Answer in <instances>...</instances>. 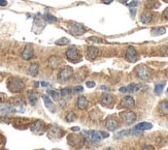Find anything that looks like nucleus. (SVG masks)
Masks as SVG:
<instances>
[{"label": "nucleus", "mask_w": 168, "mask_h": 150, "mask_svg": "<svg viewBox=\"0 0 168 150\" xmlns=\"http://www.w3.org/2000/svg\"><path fill=\"white\" fill-rule=\"evenodd\" d=\"M7 88L12 92H20L25 88V84L19 78H10L7 81Z\"/></svg>", "instance_id": "obj_1"}, {"label": "nucleus", "mask_w": 168, "mask_h": 150, "mask_svg": "<svg viewBox=\"0 0 168 150\" xmlns=\"http://www.w3.org/2000/svg\"><path fill=\"white\" fill-rule=\"evenodd\" d=\"M68 27L69 31L71 34H73L74 36H78V35H83L87 31V28L85 26H83L82 24L77 23V22H68Z\"/></svg>", "instance_id": "obj_2"}, {"label": "nucleus", "mask_w": 168, "mask_h": 150, "mask_svg": "<svg viewBox=\"0 0 168 150\" xmlns=\"http://www.w3.org/2000/svg\"><path fill=\"white\" fill-rule=\"evenodd\" d=\"M66 57L69 61L71 62H77L80 60V51L77 50V47L74 46H71L68 50L66 51Z\"/></svg>", "instance_id": "obj_3"}, {"label": "nucleus", "mask_w": 168, "mask_h": 150, "mask_svg": "<svg viewBox=\"0 0 168 150\" xmlns=\"http://www.w3.org/2000/svg\"><path fill=\"white\" fill-rule=\"evenodd\" d=\"M68 142L74 148H80L84 144L85 139L82 135H71L68 137Z\"/></svg>", "instance_id": "obj_4"}, {"label": "nucleus", "mask_w": 168, "mask_h": 150, "mask_svg": "<svg viewBox=\"0 0 168 150\" xmlns=\"http://www.w3.org/2000/svg\"><path fill=\"white\" fill-rule=\"evenodd\" d=\"M136 75H137V77L139 78V79L144 80L145 81V80H149L150 78H151L152 71H151V69L149 68H147V66L140 65L136 68Z\"/></svg>", "instance_id": "obj_5"}, {"label": "nucleus", "mask_w": 168, "mask_h": 150, "mask_svg": "<svg viewBox=\"0 0 168 150\" xmlns=\"http://www.w3.org/2000/svg\"><path fill=\"white\" fill-rule=\"evenodd\" d=\"M72 74H73L72 68H69V66H65V68H63L61 71H59L58 78H59L60 81L66 82V81H68L71 77H72Z\"/></svg>", "instance_id": "obj_6"}, {"label": "nucleus", "mask_w": 168, "mask_h": 150, "mask_svg": "<svg viewBox=\"0 0 168 150\" xmlns=\"http://www.w3.org/2000/svg\"><path fill=\"white\" fill-rule=\"evenodd\" d=\"M125 57H126V59L128 60L129 62H136L138 60L137 51H136L133 47H129V48L126 50Z\"/></svg>", "instance_id": "obj_7"}, {"label": "nucleus", "mask_w": 168, "mask_h": 150, "mask_svg": "<svg viewBox=\"0 0 168 150\" xmlns=\"http://www.w3.org/2000/svg\"><path fill=\"white\" fill-rule=\"evenodd\" d=\"M122 117L126 124H132L136 120V118H137L136 117V114L132 111H126L124 113H122Z\"/></svg>", "instance_id": "obj_8"}, {"label": "nucleus", "mask_w": 168, "mask_h": 150, "mask_svg": "<svg viewBox=\"0 0 168 150\" xmlns=\"http://www.w3.org/2000/svg\"><path fill=\"white\" fill-rule=\"evenodd\" d=\"M86 136L88 137L89 139L94 143H98L101 141L102 136H101V131H86Z\"/></svg>", "instance_id": "obj_9"}, {"label": "nucleus", "mask_w": 168, "mask_h": 150, "mask_svg": "<svg viewBox=\"0 0 168 150\" xmlns=\"http://www.w3.org/2000/svg\"><path fill=\"white\" fill-rule=\"evenodd\" d=\"M49 137L51 139H59L63 136V131L60 128L59 126H52L50 129H49Z\"/></svg>", "instance_id": "obj_10"}, {"label": "nucleus", "mask_w": 168, "mask_h": 150, "mask_svg": "<svg viewBox=\"0 0 168 150\" xmlns=\"http://www.w3.org/2000/svg\"><path fill=\"white\" fill-rule=\"evenodd\" d=\"M98 55H99V50L96 47L94 46L88 47V49H87V58L88 59L94 60L98 57Z\"/></svg>", "instance_id": "obj_11"}, {"label": "nucleus", "mask_w": 168, "mask_h": 150, "mask_svg": "<svg viewBox=\"0 0 168 150\" xmlns=\"http://www.w3.org/2000/svg\"><path fill=\"white\" fill-rule=\"evenodd\" d=\"M43 128H44V123L42 122L41 120H36L35 122L32 123V125H31V127H30L31 131L36 133V134L41 133V131H43Z\"/></svg>", "instance_id": "obj_12"}, {"label": "nucleus", "mask_w": 168, "mask_h": 150, "mask_svg": "<svg viewBox=\"0 0 168 150\" xmlns=\"http://www.w3.org/2000/svg\"><path fill=\"white\" fill-rule=\"evenodd\" d=\"M33 57V48L30 45H27L22 52V58L24 60H30Z\"/></svg>", "instance_id": "obj_13"}, {"label": "nucleus", "mask_w": 168, "mask_h": 150, "mask_svg": "<svg viewBox=\"0 0 168 150\" xmlns=\"http://www.w3.org/2000/svg\"><path fill=\"white\" fill-rule=\"evenodd\" d=\"M105 126H106V128L108 129V131H115V129L118 128L119 126V122L118 120L116 119V118H108V119L105 121Z\"/></svg>", "instance_id": "obj_14"}, {"label": "nucleus", "mask_w": 168, "mask_h": 150, "mask_svg": "<svg viewBox=\"0 0 168 150\" xmlns=\"http://www.w3.org/2000/svg\"><path fill=\"white\" fill-rule=\"evenodd\" d=\"M88 105H89V102H88V100L86 98V96L82 95V96H80V97L77 98V107L78 109H80V110L87 109V108H88Z\"/></svg>", "instance_id": "obj_15"}, {"label": "nucleus", "mask_w": 168, "mask_h": 150, "mask_svg": "<svg viewBox=\"0 0 168 150\" xmlns=\"http://www.w3.org/2000/svg\"><path fill=\"white\" fill-rule=\"evenodd\" d=\"M42 100H43L44 102V105H46V109H49L51 112H55L56 111V108H55V104L53 102V100H51L50 97H49L48 95H42Z\"/></svg>", "instance_id": "obj_16"}, {"label": "nucleus", "mask_w": 168, "mask_h": 150, "mask_svg": "<svg viewBox=\"0 0 168 150\" xmlns=\"http://www.w3.org/2000/svg\"><path fill=\"white\" fill-rule=\"evenodd\" d=\"M122 105L126 108H132L135 106V100L132 96H125L122 100Z\"/></svg>", "instance_id": "obj_17"}, {"label": "nucleus", "mask_w": 168, "mask_h": 150, "mask_svg": "<svg viewBox=\"0 0 168 150\" xmlns=\"http://www.w3.org/2000/svg\"><path fill=\"white\" fill-rule=\"evenodd\" d=\"M61 64V59L58 56H52L49 59V65L52 68H57Z\"/></svg>", "instance_id": "obj_18"}, {"label": "nucleus", "mask_w": 168, "mask_h": 150, "mask_svg": "<svg viewBox=\"0 0 168 150\" xmlns=\"http://www.w3.org/2000/svg\"><path fill=\"white\" fill-rule=\"evenodd\" d=\"M152 127H153V124H152V123H150V122H140V123H138V124L136 125L134 128L137 129V131H147V129H151Z\"/></svg>", "instance_id": "obj_19"}, {"label": "nucleus", "mask_w": 168, "mask_h": 150, "mask_svg": "<svg viewBox=\"0 0 168 150\" xmlns=\"http://www.w3.org/2000/svg\"><path fill=\"white\" fill-rule=\"evenodd\" d=\"M153 20V14L150 12L143 13V14L140 16V22L143 24H147Z\"/></svg>", "instance_id": "obj_20"}, {"label": "nucleus", "mask_w": 168, "mask_h": 150, "mask_svg": "<svg viewBox=\"0 0 168 150\" xmlns=\"http://www.w3.org/2000/svg\"><path fill=\"white\" fill-rule=\"evenodd\" d=\"M113 97L111 94H107V93H105V94L102 95L101 102L104 105V106H109L111 104H113Z\"/></svg>", "instance_id": "obj_21"}, {"label": "nucleus", "mask_w": 168, "mask_h": 150, "mask_svg": "<svg viewBox=\"0 0 168 150\" xmlns=\"http://www.w3.org/2000/svg\"><path fill=\"white\" fill-rule=\"evenodd\" d=\"M15 112V110L13 107L8 106V105H0V113L2 114H10Z\"/></svg>", "instance_id": "obj_22"}, {"label": "nucleus", "mask_w": 168, "mask_h": 150, "mask_svg": "<svg viewBox=\"0 0 168 150\" xmlns=\"http://www.w3.org/2000/svg\"><path fill=\"white\" fill-rule=\"evenodd\" d=\"M38 71H39V65L37 63H32L30 66H29V74H30L32 77H36L37 74H38Z\"/></svg>", "instance_id": "obj_23"}, {"label": "nucleus", "mask_w": 168, "mask_h": 150, "mask_svg": "<svg viewBox=\"0 0 168 150\" xmlns=\"http://www.w3.org/2000/svg\"><path fill=\"white\" fill-rule=\"evenodd\" d=\"M165 32H166V29L164 27H157V28L152 29L151 34L153 35V36H158V35L165 34Z\"/></svg>", "instance_id": "obj_24"}, {"label": "nucleus", "mask_w": 168, "mask_h": 150, "mask_svg": "<svg viewBox=\"0 0 168 150\" xmlns=\"http://www.w3.org/2000/svg\"><path fill=\"white\" fill-rule=\"evenodd\" d=\"M28 100L29 102H30V105H32V106H35L37 102V95L35 94V92H33V91H29L28 92Z\"/></svg>", "instance_id": "obj_25"}, {"label": "nucleus", "mask_w": 168, "mask_h": 150, "mask_svg": "<svg viewBox=\"0 0 168 150\" xmlns=\"http://www.w3.org/2000/svg\"><path fill=\"white\" fill-rule=\"evenodd\" d=\"M127 92H136V91L141 89V85L140 84H130L129 86L126 87Z\"/></svg>", "instance_id": "obj_26"}, {"label": "nucleus", "mask_w": 168, "mask_h": 150, "mask_svg": "<svg viewBox=\"0 0 168 150\" xmlns=\"http://www.w3.org/2000/svg\"><path fill=\"white\" fill-rule=\"evenodd\" d=\"M43 19L48 23H55V22H57V18L51 14H46L43 16Z\"/></svg>", "instance_id": "obj_27"}, {"label": "nucleus", "mask_w": 168, "mask_h": 150, "mask_svg": "<svg viewBox=\"0 0 168 150\" xmlns=\"http://www.w3.org/2000/svg\"><path fill=\"white\" fill-rule=\"evenodd\" d=\"M160 111L162 114H168V102L165 100V102H162L160 105Z\"/></svg>", "instance_id": "obj_28"}, {"label": "nucleus", "mask_w": 168, "mask_h": 150, "mask_svg": "<svg viewBox=\"0 0 168 150\" xmlns=\"http://www.w3.org/2000/svg\"><path fill=\"white\" fill-rule=\"evenodd\" d=\"M71 88H69V87H66V88H63L61 90V95L63 98H68L69 96L71 95Z\"/></svg>", "instance_id": "obj_29"}, {"label": "nucleus", "mask_w": 168, "mask_h": 150, "mask_svg": "<svg viewBox=\"0 0 168 150\" xmlns=\"http://www.w3.org/2000/svg\"><path fill=\"white\" fill-rule=\"evenodd\" d=\"M165 87V83H160V84H157L155 86V92L157 95H160L163 92V89Z\"/></svg>", "instance_id": "obj_30"}, {"label": "nucleus", "mask_w": 168, "mask_h": 150, "mask_svg": "<svg viewBox=\"0 0 168 150\" xmlns=\"http://www.w3.org/2000/svg\"><path fill=\"white\" fill-rule=\"evenodd\" d=\"M77 120V115H75L74 112H69L66 115V121L67 122H73Z\"/></svg>", "instance_id": "obj_31"}, {"label": "nucleus", "mask_w": 168, "mask_h": 150, "mask_svg": "<svg viewBox=\"0 0 168 150\" xmlns=\"http://www.w3.org/2000/svg\"><path fill=\"white\" fill-rule=\"evenodd\" d=\"M48 93L52 96V98H53V100H58L60 98V93L58 92V91H56V90H49Z\"/></svg>", "instance_id": "obj_32"}, {"label": "nucleus", "mask_w": 168, "mask_h": 150, "mask_svg": "<svg viewBox=\"0 0 168 150\" xmlns=\"http://www.w3.org/2000/svg\"><path fill=\"white\" fill-rule=\"evenodd\" d=\"M70 42V41H69L68 39H66V37H63V39H58V41L55 42L56 45H58V46H63V45H67Z\"/></svg>", "instance_id": "obj_33"}, {"label": "nucleus", "mask_w": 168, "mask_h": 150, "mask_svg": "<svg viewBox=\"0 0 168 150\" xmlns=\"http://www.w3.org/2000/svg\"><path fill=\"white\" fill-rule=\"evenodd\" d=\"M160 54L162 56H168V47L164 46L160 49Z\"/></svg>", "instance_id": "obj_34"}, {"label": "nucleus", "mask_w": 168, "mask_h": 150, "mask_svg": "<svg viewBox=\"0 0 168 150\" xmlns=\"http://www.w3.org/2000/svg\"><path fill=\"white\" fill-rule=\"evenodd\" d=\"M89 41H91V42H103V39H100V37H96V36H91V37H89Z\"/></svg>", "instance_id": "obj_35"}, {"label": "nucleus", "mask_w": 168, "mask_h": 150, "mask_svg": "<svg viewBox=\"0 0 168 150\" xmlns=\"http://www.w3.org/2000/svg\"><path fill=\"white\" fill-rule=\"evenodd\" d=\"M83 90H84V88H83L82 86H77L73 88V91H74V92H83Z\"/></svg>", "instance_id": "obj_36"}, {"label": "nucleus", "mask_w": 168, "mask_h": 150, "mask_svg": "<svg viewBox=\"0 0 168 150\" xmlns=\"http://www.w3.org/2000/svg\"><path fill=\"white\" fill-rule=\"evenodd\" d=\"M87 87H89V88H93V87H95V82L93 81H88L87 82Z\"/></svg>", "instance_id": "obj_37"}, {"label": "nucleus", "mask_w": 168, "mask_h": 150, "mask_svg": "<svg viewBox=\"0 0 168 150\" xmlns=\"http://www.w3.org/2000/svg\"><path fill=\"white\" fill-rule=\"evenodd\" d=\"M142 150H155V148H154V146H152V145H145L142 148Z\"/></svg>", "instance_id": "obj_38"}, {"label": "nucleus", "mask_w": 168, "mask_h": 150, "mask_svg": "<svg viewBox=\"0 0 168 150\" xmlns=\"http://www.w3.org/2000/svg\"><path fill=\"white\" fill-rule=\"evenodd\" d=\"M128 5L131 6V7H132V6H136V5H138V1H137V0H133L132 2L128 3Z\"/></svg>", "instance_id": "obj_39"}, {"label": "nucleus", "mask_w": 168, "mask_h": 150, "mask_svg": "<svg viewBox=\"0 0 168 150\" xmlns=\"http://www.w3.org/2000/svg\"><path fill=\"white\" fill-rule=\"evenodd\" d=\"M128 133H130L129 131H120V133H118V137H122V136H125V135H127Z\"/></svg>", "instance_id": "obj_40"}, {"label": "nucleus", "mask_w": 168, "mask_h": 150, "mask_svg": "<svg viewBox=\"0 0 168 150\" xmlns=\"http://www.w3.org/2000/svg\"><path fill=\"white\" fill-rule=\"evenodd\" d=\"M6 4H7L6 0H0V6H5Z\"/></svg>", "instance_id": "obj_41"}, {"label": "nucleus", "mask_w": 168, "mask_h": 150, "mask_svg": "<svg viewBox=\"0 0 168 150\" xmlns=\"http://www.w3.org/2000/svg\"><path fill=\"white\" fill-rule=\"evenodd\" d=\"M163 17L166 18V19H168V7L164 10V12H163Z\"/></svg>", "instance_id": "obj_42"}, {"label": "nucleus", "mask_w": 168, "mask_h": 150, "mask_svg": "<svg viewBox=\"0 0 168 150\" xmlns=\"http://www.w3.org/2000/svg\"><path fill=\"white\" fill-rule=\"evenodd\" d=\"M120 92L126 93L127 92V88H126V87H121V88H120Z\"/></svg>", "instance_id": "obj_43"}, {"label": "nucleus", "mask_w": 168, "mask_h": 150, "mask_svg": "<svg viewBox=\"0 0 168 150\" xmlns=\"http://www.w3.org/2000/svg\"><path fill=\"white\" fill-rule=\"evenodd\" d=\"M101 136H102V138H107V137H109V134L103 133V131H101Z\"/></svg>", "instance_id": "obj_44"}, {"label": "nucleus", "mask_w": 168, "mask_h": 150, "mask_svg": "<svg viewBox=\"0 0 168 150\" xmlns=\"http://www.w3.org/2000/svg\"><path fill=\"white\" fill-rule=\"evenodd\" d=\"M40 84H41V86H43V87H48L49 86V83L48 82H41Z\"/></svg>", "instance_id": "obj_45"}, {"label": "nucleus", "mask_w": 168, "mask_h": 150, "mask_svg": "<svg viewBox=\"0 0 168 150\" xmlns=\"http://www.w3.org/2000/svg\"><path fill=\"white\" fill-rule=\"evenodd\" d=\"M4 97H5V95H4L3 93L0 92V102H2V100H4Z\"/></svg>", "instance_id": "obj_46"}, {"label": "nucleus", "mask_w": 168, "mask_h": 150, "mask_svg": "<svg viewBox=\"0 0 168 150\" xmlns=\"http://www.w3.org/2000/svg\"><path fill=\"white\" fill-rule=\"evenodd\" d=\"M102 1H103L104 3H107V4H108V3H111V2H113V0H102Z\"/></svg>", "instance_id": "obj_47"}, {"label": "nucleus", "mask_w": 168, "mask_h": 150, "mask_svg": "<svg viewBox=\"0 0 168 150\" xmlns=\"http://www.w3.org/2000/svg\"><path fill=\"white\" fill-rule=\"evenodd\" d=\"M100 88H101L102 90H109L108 87H105V86H101V87H100Z\"/></svg>", "instance_id": "obj_48"}, {"label": "nucleus", "mask_w": 168, "mask_h": 150, "mask_svg": "<svg viewBox=\"0 0 168 150\" xmlns=\"http://www.w3.org/2000/svg\"><path fill=\"white\" fill-rule=\"evenodd\" d=\"M72 131H80V127H77V126H75V127H72Z\"/></svg>", "instance_id": "obj_49"}, {"label": "nucleus", "mask_w": 168, "mask_h": 150, "mask_svg": "<svg viewBox=\"0 0 168 150\" xmlns=\"http://www.w3.org/2000/svg\"><path fill=\"white\" fill-rule=\"evenodd\" d=\"M131 15L133 16V17L135 16V10H131Z\"/></svg>", "instance_id": "obj_50"}, {"label": "nucleus", "mask_w": 168, "mask_h": 150, "mask_svg": "<svg viewBox=\"0 0 168 150\" xmlns=\"http://www.w3.org/2000/svg\"><path fill=\"white\" fill-rule=\"evenodd\" d=\"M34 84H35V86H36V87H38V86H39V84H40V83H38V82H35V83H34Z\"/></svg>", "instance_id": "obj_51"}, {"label": "nucleus", "mask_w": 168, "mask_h": 150, "mask_svg": "<svg viewBox=\"0 0 168 150\" xmlns=\"http://www.w3.org/2000/svg\"><path fill=\"white\" fill-rule=\"evenodd\" d=\"M121 2H126V1H128V0H120Z\"/></svg>", "instance_id": "obj_52"}, {"label": "nucleus", "mask_w": 168, "mask_h": 150, "mask_svg": "<svg viewBox=\"0 0 168 150\" xmlns=\"http://www.w3.org/2000/svg\"><path fill=\"white\" fill-rule=\"evenodd\" d=\"M106 150H113V149H111V148H108V149H106Z\"/></svg>", "instance_id": "obj_53"}, {"label": "nucleus", "mask_w": 168, "mask_h": 150, "mask_svg": "<svg viewBox=\"0 0 168 150\" xmlns=\"http://www.w3.org/2000/svg\"><path fill=\"white\" fill-rule=\"evenodd\" d=\"M163 1H165V2H168V0H163Z\"/></svg>", "instance_id": "obj_54"}, {"label": "nucleus", "mask_w": 168, "mask_h": 150, "mask_svg": "<svg viewBox=\"0 0 168 150\" xmlns=\"http://www.w3.org/2000/svg\"><path fill=\"white\" fill-rule=\"evenodd\" d=\"M54 150H59V149H54Z\"/></svg>", "instance_id": "obj_55"}, {"label": "nucleus", "mask_w": 168, "mask_h": 150, "mask_svg": "<svg viewBox=\"0 0 168 150\" xmlns=\"http://www.w3.org/2000/svg\"><path fill=\"white\" fill-rule=\"evenodd\" d=\"M167 93H168V89H167Z\"/></svg>", "instance_id": "obj_56"}, {"label": "nucleus", "mask_w": 168, "mask_h": 150, "mask_svg": "<svg viewBox=\"0 0 168 150\" xmlns=\"http://www.w3.org/2000/svg\"><path fill=\"white\" fill-rule=\"evenodd\" d=\"M0 139H1V138H0Z\"/></svg>", "instance_id": "obj_57"}]
</instances>
